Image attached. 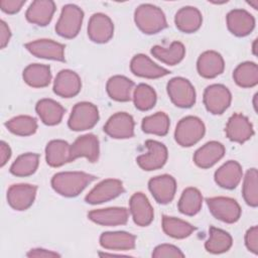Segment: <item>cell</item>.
<instances>
[{"instance_id": "6da1fadb", "label": "cell", "mask_w": 258, "mask_h": 258, "mask_svg": "<svg viewBox=\"0 0 258 258\" xmlns=\"http://www.w3.org/2000/svg\"><path fill=\"white\" fill-rule=\"evenodd\" d=\"M95 179L96 176L83 171H64L52 176L51 186L60 196L73 198L81 194Z\"/></svg>"}, {"instance_id": "7a4b0ae2", "label": "cell", "mask_w": 258, "mask_h": 258, "mask_svg": "<svg viewBox=\"0 0 258 258\" xmlns=\"http://www.w3.org/2000/svg\"><path fill=\"white\" fill-rule=\"evenodd\" d=\"M137 27L145 34H155L167 27L163 11L152 4H141L134 12Z\"/></svg>"}, {"instance_id": "3957f363", "label": "cell", "mask_w": 258, "mask_h": 258, "mask_svg": "<svg viewBox=\"0 0 258 258\" xmlns=\"http://www.w3.org/2000/svg\"><path fill=\"white\" fill-rule=\"evenodd\" d=\"M206 127L203 121L195 116H186L179 120L175 127V141L182 147H190L205 135Z\"/></svg>"}, {"instance_id": "277c9868", "label": "cell", "mask_w": 258, "mask_h": 258, "mask_svg": "<svg viewBox=\"0 0 258 258\" xmlns=\"http://www.w3.org/2000/svg\"><path fill=\"white\" fill-rule=\"evenodd\" d=\"M84 19L83 10L75 4H67L62 7L60 16L55 25V31L64 38L76 37L82 27Z\"/></svg>"}, {"instance_id": "5b68a950", "label": "cell", "mask_w": 258, "mask_h": 258, "mask_svg": "<svg viewBox=\"0 0 258 258\" xmlns=\"http://www.w3.org/2000/svg\"><path fill=\"white\" fill-rule=\"evenodd\" d=\"M98 121V108L92 103L80 102L74 106L68 125L74 131H85L93 128Z\"/></svg>"}, {"instance_id": "8992f818", "label": "cell", "mask_w": 258, "mask_h": 258, "mask_svg": "<svg viewBox=\"0 0 258 258\" xmlns=\"http://www.w3.org/2000/svg\"><path fill=\"white\" fill-rule=\"evenodd\" d=\"M207 205L212 215L228 224L237 222L241 216V208L239 204L231 198L215 197L207 199Z\"/></svg>"}, {"instance_id": "52a82bcc", "label": "cell", "mask_w": 258, "mask_h": 258, "mask_svg": "<svg viewBox=\"0 0 258 258\" xmlns=\"http://www.w3.org/2000/svg\"><path fill=\"white\" fill-rule=\"evenodd\" d=\"M171 102L179 108H189L196 103V91L190 82L181 77L171 79L167 84Z\"/></svg>"}, {"instance_id": "ba28073f", "label": "cell", "mask_w": 258, "mask_h": 258, "mask_svg": "<svg viewBox=\"0 0 258 258\" xmlns=\"http://www.w3.org/2000/svg\"><path fill=\"white\" fill-rule=\"evenodd\" d=\"M203 100L206 109L210 113L220 115L229 108L232 96L227 87L220 84H214L206 88Z\"/></svg>"}, {"instance_id": "9c48e42d", "label": "cell", "mask_w": 258, "mask_h": 258, "mask_svg": "<svg viewBox=\"0 0 258 258\" xmlns=\"http://www.w3.org/2000/svg\"><path fill=\"white\" fill-rule=\"evenodd\" d=\"M145 145L148 151L136 158L137 164L147 171L161 168L165 164L168 156L166 146L156 140H146Z\"/></svg>"}, {"instance_id": "30bf717a", "label": "cell", "mask_w": 258, "mask_h": 258, "mask_svg": "<svg viewBox=\"0 0 258 258\" xmlns=\"http://www.w3.org/2000/svg\"><path fill=\"white\" fill-rule=\"evenodd\" d=\"M125 191L121 180L108 178L99 182L85 198V201L91 205H98L113 200Z\"/></svg>"}, {"instance_id": "8fae6325", "label": "cell", "mask_w": 258, "mask_h": 258, "mask_svg": "<svg viewBox=\"0 0 258 258\" xmlns=\"http://www.w3.org/2000/svg\"><path fill=\"white\" fill-rule=\"evenodd\" d=\"M134 120L126 112L112 115L104 125V132L115 139H127L134 135Z\"/></svg>"}, {"instance_id": "7c38bea8", "label": "cell", "mask_w": 258, "mask_h": 258, "mask_svg": "<svg viewBox=\"0 0 258 258\" xmlns=\"http://www.w3.org/2000/svg\"><path fill=\"white\" fill-rule=\"evenodd\" d=\"M37 187L28 183L12 184L7 190V202L16 211L27 210L34 202Z\"/></svg>"}, {"instance_id": "4fadbf2b", "label": "cell", "mask_w": 258, "mask_h": 258, "mask_svg": "<svg viewBox=\"0 0 258 258\" xmlns=\"http://www.w3.org/2000/svg\"><path fill=\"white\" fill-rule=\"evenodd\" d=\"M114 33V24L109 16L104 13H95L88 24V35L96 43L108 42Z\"/></svg>"}, {"instance_id": "5bb4252c", "label": "cell", "mask_w": 258, "mask_h": 258, "mask_svg": "<svg viewBox=\"0 0 258 258\" xmlns=\"http://www.w3.org/2000/svg\"><path fill=\"white\" fill-rule=\"evenodd\" d=\"M26 49L36 57L64 61V45L51 39H37L25 44Z\"/></svg>"}, {"instance_id": "9a60e30c", "label": "cell", "mask_w": 258, "mask_h": 258, "mask_svg": "<svg viewBox=\"0 0 258 258\" xmlns=\"http://www.w3.org/2000/svg\"><path fill=\"white\" fill-rule=\"evenodd\" d=\"M99 139L96 135H82L71 145V161L79 157H86L90 162H96L99 158Z\"/></svg>"}, {"instance_id": "2e32d148", "label": "cell", "mask_w": 258, "mask_h": 258, "mask_svg": "<svg viewBox=\"0 0 258 258\" xmlns=\"http://www.w3.org/2000/svg\"><path fill=\"white\" fill-rule=\"evenodd\" d=\"M225 130L227 137L238 143H244L254 135L253 125L249 119L239 113H235L229 118Z\"/></svg>"}, {"instance_id": "e0dca14e", "label": "cell", "mask_w": 258, "mask_h": 258, "mask_svg": "<svg viewBox=\"0 0 258 258\" xmlns=\"http://www.w3.org/2000/svg\"><path fill=\"white\" fill-rule=\"evenodd\" d=\"M148 188L157 203L165 205L173 200L176 190V182L171 175L162 174L152 177L148 181Z\"/></svg>"}, {"instance_id": "ac0fdd59", "label": "cell", "mask_w": 258, "mask_h": 258, "mask_svg": "<svg viewBox=\"0 0 258 258\" xmlns=\"http://www.w3.org/2000/svg\"><path fill=\"white\" fill-rule=\"evenodd\" d=\"M82 88V82L77 73L71 70H61L55 77L53 92L62 98H72L78 95Z\"/></svg>"}, {"instance_id": "d6986e66", "label": "cell", "mask_w": 258, "mask_h": 258, "mask_svg": "<svg viewBox=\"0 0 258 258\" xmlns=\"http://www.w3.org/2000/svg\"><path fill=\"white\" fill-rule=\"evenodd\" d=\"M130 213L134 223L140 227L151 224L154 218L153 208L146 196L142 192H135L129 202Z\"/></svg>"}, {"instance_id": "ffe728a7", "label": "cell", "mask_w": 258, "mask_h": 258, "mask_svg": "<svg viewBox=\"0 0 258 258\" xmlns=\"http://www.w3.org/2000/svg\"><path fill=\"white\" fill-rule=\"evenodd\" d=\"M227 26L231 33L242 37L248 35L255 26V19L244 9H234L227 14Z\"/></svg>"}, {"instance_id": "44dd1931", "label": "cell", "mask_w": 258, "mask_h": 258, "mask_svg": "<svg viewBox=\"0 0 258 258\" xmlns=\"http://www.w3.org/2000/svg\"><path fill=\"white\" fill-rule=\"evenodd\" d=\"M197 69L200 76L206 79H213L221 75L225 69L223 56L215 50L203 52L197 61Z\"/></svg>"}, {"instance_id": "7402d4cb", "label": "cell", "mask_w": 258, "mask_h": 258, "mask_svg": "<svg viewBox=\"0 0 258 258\" xmlns=\"http://www.w3.org/2000/svg\"><path fill=\"white\" fill-rule=\"evenodd\" d=\"M130 70L135 76L146 79H158L170 74L168 70L157 66L147 55L142 53L136 54L131 59Z\"/></svg>"}, {"instance_id": "603a6c76", "label": "cell", "mask_w": 258, "mask_h": 258, "mask_svg": "<svg viewBox=\"0 0 258 258\" xmlns=\"http://www.w3.org/2000/svg\"><path fill=\"white\" fill-rule=\"evenodd\" d=\"M88 218L102 226L125 225L128 221V211L120 207L94 210L88 213Z\"/></svg>"}, {"instance_id": "cb8c5ba5", "label": "cell", "mask_w": 258, "mask_h": 258, "mask_svg": "<svg viewBox=\"0 0 258 258\" xmlns=\"http://www.w3.org/2000/svg\"><path fill=\"white\" fill-rule=\"evenodd\" d=\"M243 171L239 162L229 160L215 172V181L223 188L233 189L242 179Z\"/></svg>"}, {"instance_id": "d4e9b609", "label": "cell", "mask_w": 258, "mask_h": 258, "mask_svg": "<svg viewBox=\"0 0 258 258\" xmlns=\"http://www.w3.org/2000/svg\"><path fill=\"white\" fill-rule=\"evenodd\" d=\"M55 11V4L50 0H35L26 10V19L38 26L47 25Z\"/></svg>"}, {"instance_id": "484cf974", "label": "cell", "mask_w": 258, "mask_h": 258, "mask_svg": "<svg viewBox=\"0 0 258 258\" xmlns=\"http://www.w3.org/2000/svg\"><path fill=\"white\" fill-rule=\"evenodd\" d=\"M225 154V147L218 141H210L200 147L195 155L194 161L201 168H209L216 164Z\"/></svg>"}, {"instance_id": "4316f807", "label": "cell", "mask_w": 258, "mask_h": 258, "mask_svg": "<svg viewBox=\"0 0 258 258\" xmlns=\"http://www.w3.org/2000/svg\"><path fill=\"white\" fill-rule=\"evenodd\" d=\"M203 17L199 9L192 6L180 8L174 16V23L178 30L184 33H192L200 29Z\"/></svg>"}, {"instance_id": "83f0119b", "label": "cell", "mask_w": 258, "mask_h": 258, "mask_svg": "<svg viewBox=\"0 0 258 258\" xmlns=\"http://www.w3.org/2000/svg\"><path fill=\"white\" fill-rule=\"evenodd\" d=\"M136 237L128 232H105L100 236V245L109 250H131L135 248Z\"/></svg>"}, {"instance_id": "f1b7e54d", "label": "cell", "mask_w": 258, "mask_h": 258, "mask_svg": "<svg viewBox=\"0 0 258 258\" xmlns=\"http://www.w3.org/2000/svg\"><path fill=\"white\" fill-rule=\"evenodd\" d=\"M45 159L51 167H58L71 162V145L59 139L49 141L45 147Z\"/></svg>"}, {"instance_id": "f546056e", "label": "cell", "mask_w": 258, "mask_h": 258, "mask_svg": "<svg viewBox=\"0 0 258 258\" xmlns=\"http://www.w3.org/2000/svg\"><path fill=\"white\" fill-rule=\"evenodd\" d=\"M35 111L42 123L48 126L58 124L64 114L63 107L51 99H42L37 102Z\"/></svg>"}, {"instance_id": "4dcf8cb0", "label": "cell", "mask_w": 258, "mask_h": 258, "mask_svg": "<svg viewBox=\"0 0 258 258\" xmlns=\"http://www.w3.org/2000/svg\"><path fill=\"white\" fill-rule=\"evenodd\" d=\"M134 83L124 76L111 77L107 82V93L112 100L128 102L131 100V92Z\"/></svg>"}, {"instance_id": "1f68e13d", "label": "cell", "mask_w": 258, "mask_h": 258, "mask_svg": "<svg viewBox=\"0 0 258 258\" xmlns=\"http://www.w3.org/2000/svg\"><path fill=\"white\" fill-rule=\"evenodd\" d=\"M24 82L32 88H44L51 81L49 66L40 63H31L27 66L22 74Z\"/></svg>"}, {"instance_id": "d6a6232c", "label": "cell", "mask_w": 258, "mask_h": 258, "mask_svg": "<svg viewBox=\"0 0 258 258\" xmlns=\"http://www.w3.org/2000/svg\"><path fill=\"white\" fill-rule=\"evenodd\" d=\"M154 57L168 66H175L182 60L185 54L184 45L179 41H173L169 47L155 45L151 48Z\"/></svg>"}, {"instance_id": "836d02e7", "label": "cell", "mask_w": 258, "mask_h": 258, "mask_svg": "<svg viewBox=\"0 0 258 258\" xmlns=\"http://www.w3.org/2000/svg\"><path fill=\"white\" fill-rule=\"evenodd\" d=\"M209 234V239L205 244V248L208 252L220 254L227 252L231 248L233 240L228 232L215 227H210Z\"/></svg>"}, {"instance_id": "e575fe53", "label": "cell", "mask_w": 258, "mask_h": 258, "mask_svg": "<svg viewBox=\"0 0 258 258\" xmlns=\"http://www.w3.org/2000/svg\"><path fill=\"white\" fill-rule=\"evenodd\" d=\"M203 205V196L196 187L185 188L178 201V210L181 214L186 216L197 215Z\"/></svg>"}, {"instance_id": "d590c367", "label": "cell", "mask_w": 258, "mask_h": 258, "mask_svg": "<svg viewBox=\"0 0 258 258\" xmlns=\"http://www.w3.org/2000/svg\"><path fill=\"white\" fill-rule=\"evenodd\" d=\"M236 84L242 88H252L258 84V67L255 62L240 63L233 73Z\"/></svg>"}, {"instance_id": "8d00e7d4", "label": "cell", "mask_w": 258, "mask_h": 258, "mask_svg": "<svg viewBox=\"0 0 258 258\" xmlns=\"http://www.w3.org/2000/svg\"><path fill=\"white\" fill-rule=\"evenodd\" d=\"M162 229L167 236L174 239H184L196 230L189 223L168 216L162 217Z\"/></svg>"}, {"instance_id": "74e56055", "label": "cell", "mask_w": 258, "mask_h": 258, "mask_svg": "<svg viewBox=\"0 0 258 258\" xmlns=\"http://www.w3.org/2000/svg\"><path fill=\"white\" fill-rule=\"evenodd\" d=\"M39 162V155L36 153H24L19 155L10 166V172L15 176H28L33 174Z\"/></svg>"}, {"instance_id": "f35d334b", "label": "cell", "mask_w": 258, "mask_h": 258, "mask_svg": "<svg viewBox=\"0 0 258 258\" xmlns=\"http://www.w3.org/2000/svg\"><path fill=\"white\" fill-rule=\"evenodd\" d=\"M169 124L168 116L164 112H157L143 118L141 128L145 133L164 136L168 132Z\"/></svg>"}, {"instance_id": "ab89813d", "label": "cell", "mask_w": 258, "mask_h": 258, "mask_svg": "<svg viewBox=\"0 0 258 258\" xmlns=\"http://www.w3.org/2000/svg\"><path fill=\"white\" fill-rule=\"evenodd\" d=\"M5 126L13 134L19 136H29L35 133L37 129V121L31 116L20 115L8 120L5 123Z\"/></svg>"}, {"instance_id": "60d3db41", "label": "cell", "mask_w": 258, "mask_h": 258, "mask_svg": "<svg viewBox=\"0 0 258 258\" xmlns=\"http://www.w3.org/2000/svg\"><path fill=\"white\" fill-rule=\"evenodd\" d=\"M242 194L247 205L253 208L258 206V173L256 168L247 170L243 181Z\"/></svg>"}, {"instance_id": "b9f144b4", "label": "cell", "mask_w": 258, "mask_h": 258, "mask_svg": "<svg viewBox=\"0 0 258 258\" xmlns=\"http://www.w3.org/2000/svg\"><path fill=\"white\" fill-rule=\"evenodd\" d=\"M133 102L138 110L148 111L156 103V93L152 87L146 84H139L134 90Z\"/></svg>"}, {"instance_id": "7bdbcfd3", "label": "cell", "mask_w": 258, "mask_h": 258, "mask_svg": "<svg viewBox=\"0 0 258 258\" xmlns=\"http://www.w3.org/2000/svg\"><path fill=\"white\" fill-rule=\"evenodd\" d=\"M152 257L154 258H168V257H174V258H182L184 257V254L174 245L170 244H161L155 247V249L152 252Z\"/></svg>"}, {"instance_id": "ee69618b", "label": "cell", "mask_w": 258, "mask_h": 258, "mask_svg": "<svg viewBox=\"0 0 258 258\" xmlns=\"http://www.w3.org/2000/svg\"><path fill=\"white\" fill-rule=\"evenodd\" d=\"M245 245L249 251L258 254V227H251L245 235Z\"/></svg>"}, {"instance_id": "f6af8a7d", "label": "cell", "mask_w": 258, "mask_h": 258, "mask_svg": "<svg viewBox=\"0 0 258 258\" xmlns=\"http://www.w3.org/2000/svg\"><path fill=\"white\" fill-rule=\"evenodd\" d=\"M24 4H25L24 0H1L0 1L1 10L7 14L17 13Z\"/></svg>"}, {"instance_id": "bcb514c9", "label": "cell", "mask_w": 258, "mask_h": 258, "mask_svg": "<svg viewBox=\"0 0 258 258\" xmlns=\"http://www.w3.org/2000/svg\"><path fill=\"white\" fill-rule=\"evenodd\" d=\"M11 37V32L8 27V25L5 23L4 20L0 21V43H1V48H4Z\"/></svg>"}, {"instance_id": "7dc6e473", "label": "cell", "mask_w": 258, "mask_h": 258, "mask_svg": "<svg viewBox=\"0 0 258 258\" xmlns=\"http://www.w3.org/2000/svg\"><path fill=\"white\" fill-rule=\"evenodd\" d=\"M27 257H44V258H49V257H59L60 255L57 254L56 252L46 250V249H41V248H35L31 249L27 254Z\"/></svg>"}, {"instance_id": "c3c4849f", "label": "cell", "mask_w": 258, "mask_h": 258, "mask_svg": "<svg viewBox=\"0 0 258 258\" xmlns=\"http://www.w3.org/2000/svg\"><path fill=\"white\" fill-rule=\"evenodd\" d=\"M10 156H11V149L9 145L6 142L1 141L0 142V166L1 167H3L6 164Z\"/></svg>"}, {"instance_id": "681fc988", "label": "cell", "mask_w": 258, "mask_h": 258, "mask_svg": "<svg viewBox=\"0 0 258 258\" xmlns=\"http://www.w3.org/2000/svg\"><path fill=\"white\" fill-rule=\"evenodd\" d=\"M257 3H258V2H257V0H256L255 2H250L249 4H250V5H252L254 9H257V8H258V5H257Z\"/></svg>"}, {"instance_id": "f907efd6", "label": "cell", "mask_w": 258, "mask_h": 258, "mask_svg": "<svg viewBox=\"0 0 258 258\" xmlns=\"http://www.w3.org/2000/svg\"><path fill=\"white\" fill-rule=\"evenodd\" d=\"M256 42H257V39H255V41H254V43H253V48H252V49H253V53H254V54L257 53V52H256Z\"/></svg>"}]
</instances>
